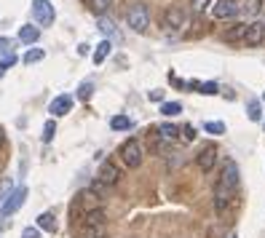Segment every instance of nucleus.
I'll return each mask as SVG.
<instances>
[{"mask_svg":"<svg viewBox=\"0 0 265 238\" xmlns=\"http://www.w3.org/2000/svg\"><path fill=\"white\" fill-rule=\"evenodd\" d=\"M238 182H241V171H238L236 161H225L222 174L214 185V211L217 214H225L230 209V203H236Z\"/></svg>","mask_w":265,"mask_h":238,"instance_id":"nucleus-1","label":"nucleus"},{"mask_svg":"<svg viewBox=\"0 0 265 238\" xmlns=\"http://www.w3.org/2000/svg\"><path fill=\"white\" fill-rule=\"evenodd\" d=\"M118 155H121L123 166H129V169H140L145 161V150H142L140 140H126L121 144V150H118Z\"/></svg>","mask_w":265,"mask_h":238,"instance_id":"nucleus-2","label":"nucleus"},{"mask_svg":"<svg viewBox=\"0 0 265 238\" xmlns=\"http://www.w3.org/2000/svg\"><path fill=\"white\" fill-rule=\"evenodd\" d=\"M126 24H129L134 32H145L150 27V11L145 3H134L129 11H126Z\"/></svg>","mask_w":265,"mask_h":238,"instance_id":"nucleus-3","label":"nucleus"},{"mask_svg":"<svg viewBox=\"0 0 265 238\" xmlns=\"http://www.w3.org/2000/svg\"><path fill=\"white\" fill-rule=\"evenodd\" d=\"M185 24H188V11L182 5H169L163 11V27H166V32H180Z\"/></svg>","mask_w":265,"mask_h":238,"instance_id":"nucleus-4","label":"nucleus"},{"mask_svg":"<svg viewBox=\"0 0 265 238\" xmlns=\"http://www.w3.org/2000/svg\"><path fill=\"white\" fill-rule=\"evenodd\" d=\"M32 19H35L38 27H49V24H54V5L49 3V0H32Z\"/></svg>","mask_w":265,"mask_h":238,"instance_id":"nucleus-5","label":"nucleus"},{"mask_svg":"<svg viewBox=\"0 0 265 238\" xmlns=\"http://www.w3.org/2000/svg\"><path fill=\"white\" fill-rule=\"evenodd\" d=\"M24 201H27V188L22 185V188H16L14 193H11V195L5 198L3 203H0V214H3V217H11V214H16V211L24 206Z\"/></svg>","mask_w":265,"mask_h":238,"instance_id":"nucleus-6","label":"nucleus"},{"mask_svg":"<svg viewBox=\"0 0 265 238\" xmlns=\"http://www.w3.org/2000/svg\"><path fill=\"white\" fill-rule=\"evenodd\" d=\"M99 201H102V195H97L94 190H83V193L75 195V203H72V214H75L78 209H81L83 214H89V211L99 209Z\"/></svg>","mask_w":265,"mask_h":238,"instance_id":"nucleus-7","label":"nucleus"},{"mask_svg":"<svg viewBox=\"0 0 265 238\" xmlns=\"http://www.w3.org/2000/svg\"><path fill=\"white\" fill-rule=\"evenodd\" d=\"M241 14V5L236 3V0H217L214 5H212V16L214 19H233Z\"/></svg>","mask_w":265,"mask_h":238,"instance_id":"nucleus-8","label":"nucleus"},{"mask_svg":"<svg viewBox=\"0 0 265 238\" xmlns=\"http://www.w3.org/2000/svg\"><path fill=\"white\" fill-rule=\"evenodd\" d=\"M97 180L102 182L105 188H112V185H118V180H121V171H118L115 163L105 161L102 166H99V177H97Z\"/></svg>","mask_w":265,"mask_h":238,"instance_id":"nucleus-9","label":"nucleus"},{"mask_svg":"<svg viewBox=\"0 0 265 238\" xmlns=\"http://www.w3.org/2000/svg\"><path fill=\"white\" fill-rule=\"evenodd\" d=\"M265 41V24L263 22H252V24H247V35H244V43L247 46H260Z\"/></svg>","mask_w":265,"mask_h":238,"instance_id":"nucleus-10","label":"nucleus"},{"mask_svg":"<svg viewBox=\"0 0 265 238\" xmlns=\"http://www.w3.org/2000/svg\"><path fill=\"white\" fill-rule=\"evenodd\" d=\"M214 161H217V147H214V144H207V147L196 155V166L201 169V171H212Z\"/></svg>","mask_w":265,"mask_h":238,"instance_id":"nucleus-11","label":"nucleus"},{"mask_svg":"<svg viewBox=\"0 0 265 238\" xmlns=\"http://www.w3.org/2000/svg\"><path fill=\"white\" fill-rule=\"evenodd\" d=\"M72 110V96L70 94H59L54 102L49 104V112L54 118H62V115H67V112Z\"/></svg>","mask_w":265,"mask_h":238,"instance_id":"nucleus-12","label":"nucleus"},{"mask_svg":"<svg viewBox=\"0 0 265 238\" xmlns=\"http://www.w3.org/2000/svg\"><path fill=\"white\" fill-rule=\"evenodd\" d=\"M105 222H107V214L102 209H94L89 214H83V228H102L105 230Z\"/></svg>","mask_w":265,"mask_h":238,"instance_id":"nucleus-13","label":"nucleus"},{"mask_svg":"<svg viewBox=\"0 0 265 238\" xmlns=\"http://www.w3.org/2000/svg\"><path fill=\"white\" fill-rule=\"evenodd\" d=\"M38 38H41L38 24H22L19 27V43H38Z\"/></svg>","mask_w":265,"mask_h":238,"instance_id":"nucleus-14","label":"nucleus"},{"mask_svg":"<svg viewBox=\"0 0 265 238\" xmlns=\"http://www.w3.org/2000/svg\"><path fill=\"white\" fill-rule=\"evenodd\" d=\"M156 134L161 137V142H174L177 137H180V129H177L174 123H161V126L156 129Z\"/></svg>","mask_w":265,"mask_h":238,"instance_id":"nucleus-15","label":"nucleus"},{"mask_svg":"<svg viewBox=\"0 0 265 238\" xmlns=\"http://www.w3.org/2000/svg\"><path fill=\"white\" fill-rule=\"evenodd\" d=\"M38 228L46 230V233H56V217H54V211H43V214H38Z\"/></svg>","mask_w":265,"mask_h":238,"instance_id":"nucleus-16","label":"nucleus"},{"mask_svg":"<svg viewBox=\"0 0 265 238\" xmlns=\"http://www.w3.org/2000/svg\"><path fill=\"white\" fill-rule=\"evenodd\" d=\"M244 35H247V24L238 22V24H233L230 30H225V35H222V38H225L228 43H238V41L244 43Z\"/></svg>","mask_w":265,"mask_h":238,"instance_id":"nucleus-17","label":"nucleus"},{"mask_svg":"<svg viewBox=\"0 0 265 238\" xmlns=\"http://www.w3.org/2000/svg\"><path fill=\"white\" fill-rule=\"evenodd\" d=\"M188 86H190V89H198V94H207V96H214V94H220V86H217L214 81H207V83L190 81Z\"/></svg>","mask_w":265,"mask_h":238,"instance_id":"nucleus-18","label":"nucleus"},{"mask_svg":"<svg viewBox=\"0 0 265 238\" xmlns=\"http://www.w3.org/2000/svg\"><path fill=\"white\" fill-rule=\"evenodd\" d=\"M131 126H134V121H131L129 115H112V121H110L112 131H129Z\"/></svg>","mask_w":265,"mask_h":238,"instance_id":"nucleus-19","label":"nucleus"},{"mask_svg":"<svg viewBox=\"0 0 265 238\" xmlns=\"http://www.w3.org/2000/svg\"><path fill=\"white\" fill-rule=\"evenodd\" d=\"M110 51H112V43L110 41H102L97 46V51H94V64H102L105 59L110 56Z\"/></svg>","mask_w":265,"mask_h":238,"instance_id":"nucleus-20","label":"nucleus"},{"mask_svg":"<svg viewBox=\"0 0 265 238\" xmlns=\"http://www.w3.org/2000/svg\"><path fill=\"white\" fill-rule=\"evenodd\" d=\"M247 115H249V121H263V107H260V102L257 99H252V102L247 104Z\"/></svg>","mask_w":265,"mask_h":238,"instance_id":"nucleus-21","label":"nucleus"},{"mask_svg":"<svg viewBox=\"0 0 265 238\" xmlns=\"http://www.w3.org/2000/svg\"><path fill=\"white\" fill-rule=\"evenodd\" d=\"M260 8H263V0H247V3L241 5V11L247 16H257V14H260Z\"/></svg>","mask_w":265,"mask_h":238,"instance_id":"nucleus-22","label":"nucleus"},{"mask_svg":"<svg viewBox=\"0 0 265 238\" xmlns=\"http://www.w3.org/2000/svg\"><path fill=\"white\" fill-rule=\"evenodd\" d=\"M161 112L166 118H174V115H180V112H182V104L180 102H163L161 104Z\"/></svg>","mask_w":265,"mask_h":238,"instance_id":"nucleus-23","label":"nucleus"},{"mask_svg":"<svg viewBox=\"0 0 265 238\" xmlns=\"http://www.w3.org/2000/svg\"><path fill=\"white\" fill-rule=\"evenodd\" d=\"M43 56H46V51H43V48H30L27 54H24L22 62H24V64H35V62H41Z\"/></svg>","mask_w":265,"mask_h":238,"instance_id":"nucleus-24","label":"nucleus"},{"mask_svg":"<svg viewBox=\"0 0 265 238\" xmlns=\"http://www.w3.org/2000/svg\"><path fill=\"white\" fill-rule=\"evenodd\" d=\"M204 131L220 137V134H225V123H222V121H209V123H204Z\"/></svg>","mask_w":265,"mask_h":238,"instance_id":"nucleus-25","label":"nucleus"},{"mask_svg":"<svg viewBox=\"0 0 265 238\" xmlns=\"http://www.w3.org/2000/svg\"><path fill=\"white\" fill-rule=\"evenodd\" d=\"M91 94H94V83H89V81H86V83H81V86H78V99H83V102H89V99H91Z\"/></svg>","mask_w":265,"mask_h":238,"instance_id":"nucleus-26","label":"nucleus"},{"mask_svg":"<svg viewBox=\"0 0 265 238\" xmlns=\"http://www.w3.org/2000/svg\"><path fill=\"white\" fill-rule=\"evenodd\" d=\"M54 134H56V123L54 121H46V126H43V142L49 144L51 140H54Z\"/></svg>","mask_w":265,"mask_h":238,"instance_id":"nucleus-27","label":"nucleus"},{"mask_svg":"<svg viewBox=\"0 0 265 238\" xmlns=\"http://www.w3.org/2000/svg\"><path fill=\"white\" fill-rule=\"evenodd\" d=\"M89 3H91V11H94V14H99V16H102L105 11L110 8V0H89Z\"/></svg>","mask_w":265,"mask_h":238,"instance_id":"nucleus-28","label":"nucleus"},{"mask_svg":"<svg viewBox=\"0 0 265 238\" xmlns=\"http://www.w3.org/2000/svg\"><path fill=\"white\" fill-rule=\"evenodd\" d=\"M99 30H102L105 35H110V38L115 35V24H112L110 19H105V16H99Z\"/></svg>","mask_w":265,"mask_h":238,"instance_id":"nucleus-29","label":"nucleus"},{"mask_svg":"<svg viewBox=\"0 0 265 238\" xmlns=\"http://www.w3.org/2000/svg\"><path fill=\"white\" fill-rule=\"evenodd\" d=\"M102 236H105V233H102V228H83L78 238H102Z\"/></svg>","mask_w":265,"mask_h":238,"instance_id":"nucleus-30","label":"nucleus"},{"mask_svg":"<svg viewBox=\"0 0 265 238\" xmlns=\"http://www.w3.org/2000/svg\"><path fill=\"white\" fill-rule=\"evenodd\" d=\"M190 5H193L196 14H201V11H207L209 5H212V0H190Z\"/></svg>","mask_w":265,"mask_h":238,"instance_id":"nucleus-31","label":"nucleus"},{"mask_svg":"<svg viewBox=\"0 0 265 238\" xmlns=\"http://www.w3.org/2000/svg\"><path fill=\"white\" fill-rule=\"evenodd\" d=\"M180 134L185 137V142H193V140H196V129H193V126H185V129H180Z\"/></svg>","mask_w":265,"mask_h":238,"instance_id":"nucleus-32","label":"nucleus"},{"mask_svg":"<svg viewBox=\"0 0 265 238\" xmlns=\"http://www.w3.org/2000/svg\"><path fill=\"white\" fill-rule=\"evenodd\" d=\"M8 51H11V41L0 35V54H8Z\"/></svg>","mask_w":265,"mask_h":238,"instance_id":"nucleus-33","label":"nucleus"},{"mask_svg":"<svg viewBox=\"0 0 265 238\" xmlns=\"http://www.w3.org/2000/svg\"><path fill=\"white\" fill-rule=\"evenodd\" d=\"M148 96H150V102H163V91H158V89H156V91H150Z\"/></svg>","mask_w":265,"mask_h":238,"instance_id":"nucleus-34","label":"nucleus"},{"mask_svg":"<svg viewBox=\"0 0 265 238\" xmlns=\"http://www.w3.org/2000/svg\"><path fill=\"white\" fill-rule=\"evenodd\" d=\"M8 64H14V56H8V59H3V62H0V78L5 75V67H8Z\"/></svg>","mask_w":265,"mask_h":238,"instance_id":"nucleus-35","label":"nucleus"},{"mask_svg":"<svg viewBox=\"0 0 265 238\" xmlns=\"http://www.w3.org/2000/svg\"><path fill=\"white\" fill-rule=\"evenodd\" d=\"M22 238H38V228H27L22 233Z\"/></svg>","mask_w":265,"mask_h":238,"instance_id":"nucleus-36","label":"nucleus"},{"mask_svg":"<svg viewBox=\"0 0 265 238\" xmlns=\"http://www.w3.org/2000/svg\"><path fill=\"white\" fill-rule=\"evenodd\" d=\"M78 54H81V56H86V54H89V46H86V43H81V46H78Z\"/></svg>","mask_w":265,"mask_h":238,"instance_id":"nucleus-37","label":"nucleus"},{"mask_svg":"<svg viewBox=\"0 0 265 238\" xmlns=\"http://www.w3.org/2000/svg\"><path fill=\"white\" fill-rule=\"evenodd\" d=\"M0 144H3V129H0Z\"/></svg>","mask_w":265,"mask_h":238,"instance_id":"nucleus-38","label":"nucleus"},{"mask_svg":"<svg viewBox=\"0 0 265 238\" xmlns=\"http://www.w3.org/2000/svg\"><path fill=\"white\" fill-rule=\"evenodd\" d=\"M263 102H265V91H263Z\"/></svg>","mask_w":265,"mask_h":238,"instance_id":"nucleus-39","label":"nucleus"},{"mask_svg":"<svg viewBox=\"0 0 265 238\" xmlns=\"http://www.w3.org/2000/svg\"><path fill=\"white\" fill-rule=\"evenodd\" d=\"M228 238H236V236H228Z\"/></svg>","mask_w":265,"mask_h":238,"instance_id":"nucleus-40","label":"nucleus"},{"mask_svg":"<svg viewBox=\"0 0 265 238\" xmlns=\"http://www.w3.org/2000/svg\"><path fill=\"white\" fill-rule=\"evenodd\" d=\"M102 238H107V236H102Z\"/></svg>","mask_w":265,"mask_h":238,"instance_id":"nucleus-41","label":"nucleus"},{"mask_svg":"<svg viewBox=\"0 0 265 238\" xmlns=\"http://www.w3.org/2000/svg\"><path fill=\"white\" fill-rule=\"evenodd\" d=\"M263 24H265V22H263Z\"/></svg>","mask_w":265,"mask_h":238,"instance_id":"nucleus-42","label":"nucleus"}]
</instances>
